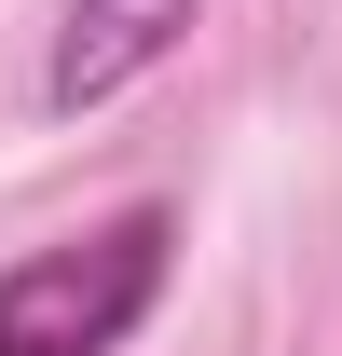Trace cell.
Segmentation results:
<instances>
[{"mask_svg":"<svg viewBox=\"0 0 342 356\" xmlns=\"http://www.w3.org/2000/svg\"><path fill=\"white\" fill-rule=\"evenodd\" d=\"M165 274H178V206L137 192L69 247L0 261V356H124L165 302Z\"/></svg>","mask_w":342,"mask_h":356,"instance_id":"1","label":"cell"},{"mask_svg":"<svg viewBox=\"0 0 342 356\" xmlns=\"http://www.w3.org/2000/svg\"><path fill=\"white\" fill-rule=\"evenodd\" d=\"M192 14L206 0H69L55 14V55H42V110H110L124 83H151L178 42H192Z\"/></svg>","mask_w":342,"mask_h":356,"instance_id":"2","label":"cell"}]
</instances>
